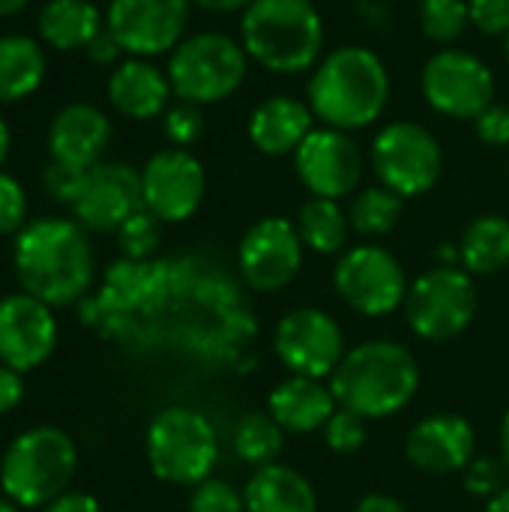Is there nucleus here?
Segmentation results:
<instances>
[{"label": "nucleus", "instance_id": "obj_1", "mask_svg": "<svg viewBox=\"0 0 509 512\" xmlns=\"http://www.w3.org/2000/svg\"><path fill=\"white\" fill-rule=\"evenodd\" d=\"M84 327L132 348L231 360L255 339L252 315L225 270L198 255L114 261L78 303Z\"/></svg>", "mask_w": 509, "mask_h": 512}, {"label": "nucleus", "instance_id": "obj_2", "mask_svg": "<svg viewBox=\"0 0 509 512\" xmlns=\"http://www.w3.org/2000/svg\"><path fill=\"white\" fill-rule=\"evenodd\" d=\"M12 267L24 294L54 306H78L93 285L96 258L75 219L42 216L15 234Z\"/></svg>", "mask_w": 509, "mask_h": 512}, {"label": "nucleus", "instance_id": "obj_3", "mask_svg": "<svg viewBox=\"0 0 509 512\" xmlns=\"http://www.w3.org/2000/svg\"><path fill=\"white\" fill-rule=\"evenodd\" d=\"M315 120L357 132L381 120L390 102V72L366 45H339L318 60L306 96Z\"/></svg>", "mask_w": 509, "mask_h": 512}, {"label": "nucleus", "instance_id": "obj_4", "mask_svg": "<svg viewBox=\"0 0 509 512\" xmlns=\"http://www.w3.org/2000/svg\"><path fill=\"white\" fill-rule=\"evenodd\" d=\"M330 390L339 408L363 420H384L411 405L420 390V366L405 345L372 339L345 351L339 369L330 375Z\"/></svg>", "mask_w": 509, "mask_h": 512}, {"label": "nucleus", "instance_id": "obj_5", "mask_svg": "<svg viewBox=\"0 0 509 512\" xmlns=\"http://www.w3.org/2000/svg\"><path fill=\"white\" fill-rule=\"evenodd\" d=\"M324 18L312 0H252L240 12V45L273 75H300L324 54Z\"/></svg>", "mask_w": 509, "mask_h": 512}, {"label": "nucleus", "instance_id": "obj_6", "mask_svg": "<svg viewBox=\"0 0 509 512\" xmlns=\"http://www.w3.org/2000/svg\"><path fill=\"white\" fill-rule=\"evenodd\" d=\"M78 471V447L57 426H33L9 441L0 459V489L24 510L60 498Z\"/></svg>", "mask_w": 509, "mask_h": 512}, {"label": "nucleus", "instance_id": "obj_7", "mask_svg": "<svg viewBox=\"0 0 509 512\" xmlns=\"http://www.w3.org/2000/svg\"><path fill=\"white\" fill-rule=\"evenodd\" d=\"M249 54L240 39L201 30L189 33L171 54H168V81L177 99L192 105H216L231 99L249 75Z\"/></svg>", "mask_w": 509, "mask_h": 512}, {"label": "nucleus", "instance_id": "obj_8", "mask_svg": "<svg viewBox=\"0 0 509 512\" xmlns=\"http://www.w3.org/2000/svg\"><path fill=\"white\" fill-rule=\"evenodd\" d=\"M144 453L150 471L171 486L204 483L219 462V438L213 423L186 405L162 408L144 435Z\"/></svg>", "mask_w": 509, "mask_h": 512}, {"label": "nucleus", "instance_id": "obj_9", "mask_svg": "<svg viewBox=\"0 0 509 512\" xmlns=\"http://www.w3.org/2000/svg\"><path fill=\"white\" fill-rule=\"evenodd\" d=\"M480 309L477 282L465 267H432L420 273L405 297L408 327L423 342H450L462 336Z\"/></svg>", "mask_w": 509, "mask_h": 512}, {"label": "nucleus", "instance_id": "obj_10", "mask_svg": "<svg viewBox=\"0 0 509 512\" xmlns=\"http://www.w3.org/2000/svg\"><path fill=\"white\" fill-rule=\"evenodd\" d=\"M369 162L378 183L405 201L435 189L444 174V150L435 132L411 120L387 123L369 147Z\"/></svg>", "mask_w": 509, "mask_h": 512}, {"label": "nucleus", "instance_id": "obj_11", "mask_svg": "<svg viewBox=\"0 0 509 512\" xmlns=\"http://www.w3.org/2000/svg\"><path fill=\"white\" fill-rule=\"evenodd\" d=\"M420 90L432 111L450 120H477L495 102V72L465 48L435 51L420 72Z\"/></svg>", "mask_w": 509, "mask_h": 512}, {"label": "nucleus", "instance_id": "obj_12", "mask_svg": "<svg viewBox=\"0 0 509 512\" xmlns=\"http://www.w3.org/2000/svg\"><path fill=\"white\" fill-rule=\"evenodd\" d=\"M333 285L339 297L366 318H384L396 312L405 306L411 288L399 258L375 243L345 249L333 270Z\"/></svg>", "mask_w": 509, "mask_h": 512}, {"label": "nucleus", "instance_id": "obj_13", "mask_svg": "<svg viewBox=\"0 0 509 512\" xmlns=\"http://www.w3.org/2000/svg\"><path fill=\"white\" fill-rule=\"evenodd\" d=\"M192 0H108L105 30L126 57L171 54L189 33Z\"/></svg>", "mask_w": 509, "mask_h": 512}, {"label": "nucleus", "instance_id": "obj_14", "mask_svg": "<svg viewBox=\"0 0 509 512\" xmlns=\"http://www.w3.org/2000/svg\"><path fill=\"white\" fill-rule=\"evenodd\" d=\"M273 351L291 375L324 381L345 357V336L333 315L303 306L282 315L273 330Z\"/></svg>", "mask_w": 509, "mask_h": 512}, {"label": "nucleus", "instance_id": "obj_15", "mask_svg": "<svg viewBox=\"0 0 509 512\" xmlns=\"http://www.w3.org/2000/svg\"><path fill=\"white\" fill-rule=\"evenodd\" d=\"M141 195L144 210H150L162 225L186 222L204 204L207 171L192 150H156L141 168Z\"/></svg>", "mask_w": 509, "mask_h": 512}, {"label": "nucleus", "instance_id": "obj_16", "mask_svg": "<svg viewBox=\"0 0 509 512\" xmlns=\"http://www.w3.org/2000/svg\"><path fill=\"white\" fill-rule=\"evenodd\" d=\"M303 252L306 246L291 219L264 216L243 234L237 246V270L252 291L273 294L297 279Z\"/></svg>", "mask_w": 509, "mask_h": 512}, {"label": "nucleus", "instance_id": "obj_17", "mask_svg": "<svg viewBox=\"0 0 509 512\" xmlns=\"http://www.w3.org/2000/svg\"><path fill=\"white\" fill-rule=\"evenodd\" d=\"M294 171L312 198L342 201L363 180V150L351 132L315 126L294 153Z\"/></svg>", "mask_w": 509, "mask_h": 512}, {"label": "nucleus", "instance_id": "obj_18", "mask_svg": "<svg viewBox=\"0 0 509 512\" xmlns=\"http://www.w3.org/2000/svg\"><path fill=\"white\" fill-rule=\"evenodd\" d=\"M57 348V321L48 303L18 291L0 297V363L15 372L39 369Z\"/></svg>", "mask_w": 509, "mask_h": 512}, {"label": "nucleus", "instance_id": "obj_19", "mask_svg": "<svg viewBox=\"0 0 509 512\" xmlns=\"http://www.w3.org/2000/svg\"><path fill=\"white\" fill-rule=\"evenodd\" d=\"M141 207V171H135L126 162H99L87 168L72 213L75 222L87 231H117Z\"/></svg>", "mask_w": 509, "mask_h": 512}, {"label": "nucleus", "instance_id": "obj_20", "mask_svg": "<svg viewBox=\"0 0 509 512\" xmlns=\"http://www.w3.org/2000/svg\"><path fill=\"white\" fill-rule=\"evenodd\" d=\"M405 456L423 474H459L477 459V432L459 414H432L408 432Z\"/></svg>", "mask_w": 509, "mask_h": 512}, {"label": "nucleus", "instance_id": "obj_21", "mask_svg": "<svg viewBox=\"0 0 509 512\" xmlns=\"http://www.w3.org/2000/svg\"><path fill=\"white\" fill-rule=\"evenodd\" d=\"M111 117L90 102L63 105L48 126V156L63 165L93 168L111 144Z\"/></svg>", "mask_w": 509, "mask_h": 512}, {"label": "nucleus", "instance_id": "obj_22", "mask_svg": "<svg viewBox=\"0 0 509 512\" xmlns=\"http://www.w3.org/2000/svg\"><path fill=\"white\" fill-rule=\"evenodd\" d=\"M108 105L126 120H156L171 105V81L168 72L144 57H123L105 81Z\"/></svg>", "mask_w": 509, "mask_h": 512}, {"label": "nucleus", "instance_id": "obj_23", "mask_svg": "<svg viewBox=\"0 0 509 512\" xmlns=\"http://www.w3.org/2000/svg\"><path fill=\"white\" fill-rule=\"evenodd\" d=\"M312 129H315V114L309 102L288 93L261 99L246 123V135L252 147L264 156H294Z\"/></svg>", "mask_w": 509, "mask_h": 512}, {"label": "nucleus", "instance_id": "obj_24", "mask_svg": "<svg viewBox=\"0 0 509 512\" xmlns=\"http://www.w3.org/2000/svg\"><path fill=\"white\" fill-rule=\"evenodd\" d=\"M336 408L339 402L333 390L324 387L318 378L303 375H288L267 396V414L291 435H309L324 429Z\"/></svg>", "mask_w": 509, "mask_h": 512}, {"label": "nucleus", "instance_id": "obj_25", "mask_svg": "<svg viewBox=\"0 0 509 512\" xmlns=\"http://www.w3.org/2000/svg\"><path fill=\"white\" fill-rule=\"evenodd\" d=\"M105 30V12L93 0H45L36 15V36L54 51H84Z\"/></svg>", "mask_w": 509, "mask_h": 512}, {"label": "nucleus", "instance_id": "obj_26", "mask_svg": "<svg viewBox=\"0 0 509 512\" xmlns=\"http://www.w3.org/2000/svg\"><path fill=\"white\" fill-rule=\"evenodd\" d=\"M246 512H318L312 483L288 465L255 468L243 489Z\"/></svg>", "mask_w": 509, "mask_h": 512}, {"label": "nucleus", "instance_id": "obj_27", "mask_svg": "<svg viewBox=\"0 0 509 512\" xmlns=\"http://www.w3.org/2000/svg\"><path fill=\"white\" fill-rule=\"evenodd\" d=\"M48 72L45 45L27 33L0 36V105H15L30 99Z\"/></svg>", "mask_w": 509, "mask_h": 512}, {"label": "nucleus", "instance_id": "obj_28", "mask_svg": "<svg viewBox=\"0 0 509 512\" xmlns=\"http://www.w3.org/2000/svg\"><path fill=\"white\" fill-rule=\"evenodd\" d=\"M462 267L471 276H495L509 267V219L498 213L477 216L459 240Z\"/></svg>", "mask_w": 509, "mask_h": 512}, {"label": "nucleus", "instance_id": "obj_29", "mask_svg": "<svg viewBox=\"0 0 509 512\" xmlns=\"http://www.w3.org/2000/svg\"><path fill=\"white\" fill-rule=\"evenodd\" d=\"M294 225L303 246L318 255H339L351 234V219L333 198H309Z\"/></svg>", "mask_w": 509, "mask_h": 512}, {"label": "nucleus", "instance_id": "obj_30", "mask_svg": "<svg viewBox=\"0 0 509 512\" xmlns=\"http://www.w3.org/2000/svg\"><path fill=\"white\" fill-rule=\"evenodd\" d=\"M231 444H234V453L246 465L264 468L279 459L285 447V429L267 411H249L237 420Z\"/></svg>", "mask_w": 509, "mask_h": 512}, {"label": "nucleus", "instance_id": "obj_31", "mask_svg": "<svg viewBox=\"0 0 509 512\" xmlns=\"http://www.w3.org/2000/svg\"><path fill=\"white\" fill-rule=\"evenodd\" d=\"M402 213H405V198L378 183L354 195L348 219H351V231L375 240V237H387L390 231H396V225L402 222Z\"/></svg>", "mask_w": 509, "mask_h": 512}, {"label": "nucleus", "instance_id": "obj_32", "mask_svg": "<svg viewBox=\"0 0 509 512\" xmlns=\"http://www.w3.org/2000/svg\"><path fill=\"white\" fill-rule=\"evenodd\" d=\"M420 27L426 39L450 48L471 27L468 0H420Z\"/></svg>", "mask_w": 509, "mask_h": 512}, {"label": "nucleus", "instance_id": "obj_33", "mask_svg": "<svg viewBox=\"0 0 509 512\" xmlns=\"http://www.w3.org/2000/svg\"><path fill=\"white\" fill-rule=\"evenodd\" d=\"M117 246L123 252V258L129 261H150L156 258L159 246H162V222L150 213V210H138L132 213L117 231Z\"/></svg>", "mask_w": 509, "mask_h": 512}, {"label": "nucleus", "instance_id": "obj_34", "mask_svg": "<svg viewBox=\"0 0 509 512\" xmlns=\"http://www.w3.org/2000/svg\"><path fill=\"white\" fill-rule=\"evenodd\" d=\"M159 120H162V135L168 138V147H183V150L198 144L204 129H207L204 108L192 105V102H183V99L168 105V111Z\"/></svg>", "mask_w": 509, "mask_h": 512}, {"label": "nucleus", "instance_id": "obj_35", "mask_svg": "<svg viewBox=\"0 0 509 512\" xmlns=\"http://www.w3.org/2000/svg\"><path fill=\"white\" fill-rule=\"evenodd\" d=\"M369 420H363L360 414L348 411V408H336V414L327 420L324 426V441L333 453L339 456H354L357 450L366 447L369 441Z\"/></svg>", "mask_w": 509, "mask_h": 512}, {"label": "nucleus", "instance_id": "obj_36", "mask_svg": "<svg viewBox=\"0 0 509 512\" xmlns=\"http://www.w3.org/2000/svg\"><path fill=\"white\" fill-rule=\"evenodd\" d=\"M465 477V489H468V495H474V498H495L501 489H507V465H504V459H495V456H477L465 471H462Z\"/></svg>", "mask_w": 509, "mask_h": 512}, {"label": "nucleus", "instance_id": "obj_37", "mask_svg": "<svg viewBox=\"0 0 509 512\" xmlns=\"http://www.w3.org/2000/svg\"><path fill=\"white\" fill-rule=\"evenodd\" d=\"M189 512H246V501L228 480L207 477L192 489Z\"/></svg>", "mask_w": 509, "mask_h": 512}, {"label": "nucleus", "instance_id": "obj_38", "mask_svg": "<svg viewBox=\"0 0 509 512\" xmlns=\"http://www.w3.org/2000/svg\"><path fill=\"white\" fill-rule=\"evenodd\" d=\"M87 168H75V165H63V162H48V168L42 171V189L51 201L57 204H75L84 186Z\"/></svg>", "mask_w": 509, "mask_h": 512}, {"label": "nucleus", "instance_id": "obj_39", "mask_svg": "<svg viewBox=\"0 0 509 512\" xmlns=\"http://www.w3.org/2000/svg\"><path fill=\"white\" fill-rule=\"evenodd\" d=\"M27 225V192L24 186L0 171V237L18 234Z\"/></svg>", "mask_w": 509, "mask_h": 512}, {"label": "nucleus", "instance_id": "obj_40", "mask_svg": "<svg viewBox=\"0 0 509 512\" xmlns=\"http://www.w3.org/2000/svg\"><path fill=\"white\" fill-rule=\"evenodd\" d=\"M468 18L486 36H507L509 0H468Z\"/></svg>", "mask_w": 509, "mask_h": 512}, {"label": "nucleus", "instance_id": "obj_41", "mask_svg": "<svg viewBox=\"0 0 509 512\" xmlns=\"http://www.w3.org/2000/svg\"><path fill=\"white\" fill-rule=\"evenodd\" d=\"M474 132L483 144L489 147H507L509 144V105L492 102L477 120H474Z\"/></svg>", "mask_w": 509, "mask_h": 512}, {"label": "nucleus", "instance_id": "obj_42", "mask_svg": "<svg viewBox=\"0 0 509 512\" xmlns=\"http://www.w3.org/2000/svg\"><path fill=\"white\" fill-rule=\"evenodd\" d=\"M84 54H87V60H90L93 66H111V69L123 60V48L117 45V39H114L108 30H102V33L84 48Z\"/></svg>", "mask_w": 509, "mask_h": 512}, {"label": "nucleus", "instance_id": "obj_43", "mask_svg": "<svg viewBox=\"0 0 509 512\" xmlns=\"http://www.w3.org/2000/svg\"><path fill=\"white\" fill-rule=\"evenodd\" d=\"M21 399H24V378H21V372H15V369L0 363V417L15 411L21 405Z\"/></svg>", "mask_w": 509, "mask_h": 512}, {"label": "nucleus", "instance_id": "obj_44", "mask_svg": "<svg viewBox=\"0 0 509 512\" xmlns=\"http://www.w3.org/2000/svg\"><path fill=\"white\" fill-rule=\"evenodd\" d=\"M39 512H102L99 501L87 492H63L51 504H45Z\"/></svg>", "mask_w": 509, "mask_h": 512}, {"label": "nucleus", "instance_id": "obj_45", "mask_svg": "<svg viewBox=\"0 0 509 512\" xmlns=\"http://www.w3.org/2000/svg\"><path fill=\"white\" fill-rule=\"evenodd\" d=\"M354 512H408L402 501H396L393 495H366Z\"/></svg>", "mask_w": 509, "mask_h": 512}, {"label": "nucleus", "instance_id": "obj_46", "mask_svg": "<svg viewBox=\"0 0 509 512\" xmlns=\"http://www.w3.org/2000/svg\"><path fill=\"white\" fill-rule=\"evenodd\" d=\"M252 0H192V6L204 9V12H216V15H225V12H243Z\"/></svg>", "mask_w": 509, "mask_h": 512}, {"label": "nucleus", "instance_id": "obj_47", "mask_svg": "<svg viewBox=\"0 0 509 512\" xmlns=\"http://www.w3.org/2000/svg\"><path fill=\"white\" fill-rule=\"evenodd\" d=\"M9 153H12V126H9L6 117L0 114V165L9 159Z\"/></svg>", "mask_w": 509, "mask_h": 512}, {"label": "nucleus", "instance_id": "obj_48", "mask_svg": "<svg viewBox=\"0 0 509 512\" xmlns=\"http://www.w3.org/2000/svg\"><path fill=\"white\" fill-rule=\"evenodd\" d=\"M30 6V0H0V18H12L18 12H24Z\"/></svg>", "mask_w": 509, "mask_h": 512}, {"label": "nucleus", "instance_id": "obj_49", "mask_svg": "<svg viewBox=\"0 0 509 512\" xmlns=\"http://www.w3.org/2000/svg\"><path fill=\"white\" fill-rule=\"evenodd\" d=\"M486 512H509V486L507 489H501L495 498L486 501Z\"/></svg>", "mask_w": 509, "mask_h": 512}, {"label": "nucleus", "instance_id": "obj_50", "mask_svg": "<svg viewBox=\"0 0 509 512\" xmlns=\"http://www.w3.org/2000/svg\"><path fill=\"white\" fill-rule=\"evenodd\" d=\"M501 459L509 471V411L504 414V423H501Z\"/></svg>", "mask_w": 509, "mask_h": 512}, {"label": "nucleus", "instance_id": "obj_51", "mask_svg": "<svg viewBox=\"0 0 509 512\" xmlns=\"http://www.w3.org/2000/svg\"><path fill=\"white\" fill-rule=\"evenodd\" d=\"M0 512H18V504H15V501H9L6 495H0Z\"/></svg>", "mask_w": 509, "mask_h": 512}, {"label": "nucleus", "instance_id": "obj_52", "mask_svg": "<svg viewBox=\"0 0 509 512\" xmlns=\"http://www.w3.org/2000/svg\"><path fill=\"white\" fill-rule=\"evenodd\" d=\"M504 57H507V63H509V33L504 36Z\"/></svg>", "mask_w": 509, "mask_h": 512}]
</instances>
